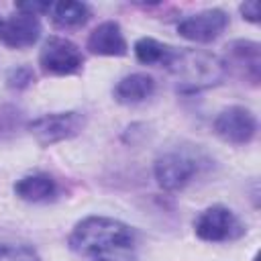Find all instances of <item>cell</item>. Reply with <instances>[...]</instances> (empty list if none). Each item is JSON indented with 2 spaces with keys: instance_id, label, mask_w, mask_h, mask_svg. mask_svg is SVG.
Instances as JSON below:
<instances>
[{
  "instance_id": "obj_21",
  "label": "cell",
  "mask_w": 261,
  "mask_h": 261,
  "mask_svg": "<svg viewBox=\"0 0 261 261\" xmlns=\"http://www.w3.org/2000/svg\"><path fill=\"white\" fill-rule=\"evenodd\" d=\"M92 261H135V257L130 255V251H124V253H114V255H98Z\"/></svg>"
},
{
  "instance_id": "obj_7",
  "label": "cell",
  "mask_w": 261,
  "mask_h": 261,
  "mask_svg": "<svg viewBox=\"0 0 261 261\" xmlns=\"http://www.w3.org/2000/svg\"><path fill=\"white\" fill-rule=\"evenodd\" d=\"M214 133L226 143L245 145L257 133V118L245 106H228L214 118Z\"/></svg>"
},
{
  "instance_id": "obj_6",
  "label": "cell",
  "mask_w": 261,
  "mask_h": 261,
  "mask_svg": "<svg viewBox=\"0 0 261 261\" xmlns=\"http://www.w3.org/2000/svg\"><path fill=\"white\" fill-rule=\"evenodd\" d=\"M198 169L200 163L192 155L181 151H167L155 161V179L163 190L175 192L186 188L196 177Z\"/></svg>"
},
{
  "instance_id": "obj_18",
  "label": "cell",
  "mask_w": 261,
  "mask_h": 261,
  "mask_svg": "<svg viewBox=\"0 0 261 261\" xmlns=\"http://www.w3.org/2000/svg\"><path fill=\"white\" fill-rule=\"evenodd\" d=\"M33 82H35V71H33L29 65L12 67V69L6 73V86H8L10 90H24V88H29Z\"/></svg>"
},
{
  "instance_id": "obj_12",
  "label": "cell",
  "mask_w": 261,
  "mask_h": 261,
  "mask_svg": "<svg viewBox=\"0 0 261 261\" xmlns=\"http://www.w3.org/2000/svg\"><path fill=\"white\" fill-rule=\"evenodd\" d=\"M14 194L24 202H49L55 200L59 194V186L53 177L45 173H33L24 175L14 184Z\"/></svg>"
},
{
  "instance_id": "obj_5",
  "label": "cell",
  "mask_w": 261,
  "mask_h": 261,
  "mask_svg": "<svg viewBox=\"0 0 261 261\" xmlns=\"http://www.w3.org/2000/svg\"><path fill=\"white\" fill-rule=\"evenodd\" d=\"M39 65L49 75H71L82 69L84 55L69 39L49 37L41 47Z\"/></svg>"
},
{
  "instance_id": "obj_13",
  "label": "cell",
  "mask_w": 261,
  "mask_h": 261,
  "mask_svg": "<svg viewBox=\"0 0 261 261\" xmlns=\"http://www.w3.org/2000/svg\"><path fill=\"white\" fill-rule=\"evenodd\" d=\"M155 92V80L149 73H130L124 75L112 90L118 104H139L151 98Z\"/></svg>"
},
{
  "instance_id": "obj_9",
  "label": "cell",
  "mask_w": 261,
  "mask_h": 261,
  "mask_svg": "<svg viewBox=\"0 0 261 261\" xmlns=\"http://www.w3.org/2000/svg\"><path fill=\"white\" fill-rule=\"evenodd\" d=\"M41 37L39 16L16 12L0 16V43L10 49H24L37 43Z\"/></svg>"
},
{
  "instance_id": "obj_17",
  "label": "cell",
  "mask_w": 261,
  "mask_h": 261,
  "mask_svg": "<svg viewBox=\"0 0 261 261\" xmlns=\"http://www.w3.org/2000/svg\"><path fill=\"white\" fill-rule=\"evenodd\" d=\"M0 261H41L39 253L29 245H0Z\"/></svg>"
},
{
  "instance_id": "obj_20",
  "label": "cell",
  "mask_w": 261,
  "mask_h": 261,
  "mask_svg": "<svg viewBox=\"0 0 261 261\" xmlns=\"http://www.w3.org/2000/svg\"><path fill=\"white\" fill-rule=\"evenodd\" d=\"M241 14L249 22H259V2L257 0H249V2L241 4Z\"/></svg>"
},
{
  "instance_id": "obj_2",
  "label": "cell",
  "mask_w": 261,
  "mask_h": 261,
  "mask_svg": "<svg viewBox=\"0 0 261 261\" xmlns=\"http://www.w3.org/2000/svg\"><path fill=\"white\" fill-rule=\"evenodd\" d=\"M169 71L175 77L177 92L194 94L220 84L226 75V63L208 51L184 49L175 53Z\"/></svg>"
},
{
  "instance_id": "obj_10",
  "label": "cell",
  "mask_w": 261,
  "mask_h": 261,
  "mask_svg": "<svg viewBox=\"0 0 261 261\" xmlns=\"http://www.w3.org/2000/svg\"><path fill=\"white\" fill-rule=\"evenodd\" d=\"M228 65H232L241 77H245L251 86H259L261 80V47L255 41L239 39L226 47Z\"/></svg>"
},
{
  "instance_id": "obj_15",
  "label": "cell",
  "mask_w": 261,
  "mask_h": 261,
  "mask_svg": "<svg viewBox=\"0 0 261 261\" xmlns=\"http://www.w3.org/2000/svg\"><path fill=\"white\" fill-rule=\"evenodd\" d=\"M177 49L171 45H165L153 37H143L135 43V55L141 63L145 65H157V67H169V63L173 61Z\"/></svg>"
},
{
  "instance_id": "obj_19",
  "label": "cell",
  "mask_w": 261,
  "mask_h": 261,
  "mask_svg": "<svg viewBox=\"0 0 261 261\" xmlns=\"http://www.w3.org/2000/svg\"><path fill=\"white\" fill-rule=\"evenodd\" d=\"M16 10L18 12H24V14L39 16L43 12H49L51 10V4L49 2H16Z\"/></svg>"
},
{
  "instance_id": "obj_3",
  "label": "cell",
  "mask_w": 261,
  "mask_h": 261,
  "mask_svg": "<svg viewBox=\"0 0 261 261\" xmlns=\"http://www.w3.org/2000/svg\"><path fill=\"white\" fill-rule=\"evenodd\" d=\"M86 126V116L82 112L69 110V112H53V114H43L27 124L29 133L39 141V145L49 147L67 139H73L75 135L82 133Z\"/></svg>"
},
{
  "instance_id": "obj_4",
  "label": "cell",
  "mask_w": 261,
  "mask_h": 261,
  "mask_svg": "<svg viewBox=\"0 0 261 261\" xmlns=\"http://www.w3.org/2000/svg\"><path fill=\"white\" fill-rule=\"evenodd\" d=\"M194 230L202 241L224 243V241L241 239L245 234V224L239 220V216L232 210L216 204L198 214L194 222Z\"/></svg>"
},
{
  "instance_id": "obj_16",
  "label": "cell",
  "mask_w": 261,
  "mask_h": 261,
  "mask_svg": "<svg viewBox=\"0 0 261 261\" xmlns=\"http://www.w3.org/2000/svg\"><path fill=\"white\" fill-rule=\"evenodd\" d=\"M24 124L22 110L14 104H0V139L14 137Z\"/></svg>"
},
{
  "instance_id": "obj_8",
  "label": "cell",
  "mask_w": 261,
  "mask_h": 261,
  "mask_svg": "<svg viewBox=\"0 0 261 261\" xmlns=\"http://www.w3.org/2000/svg\"><path fill=\"white\" fill-rule=\"evenodd\" d=\"M226 24H228V14L220 8H210V10H202V12L190 14L184 20H179L177 33L188 41L210 43L224 33Z\"/></svg>"
},
{
  "instance_id": "obj_11",
  "label": "cell",
  "mask_w": 261,
  "mask_h": 261,
  "mask_svg": "<svg viewBox=\"0 0 261 261\" xmlns=\"http://www.w3.org/2000/svg\"><path fill=\"white\" fill-rule=\"evenodd\" d=\"M88 49L94 55H106V57H122L128 51L126 39L122 35V29L114 20L100 22L88 37Z\"/></svg>"
},
{
  "instance_id": "obj_14",
  "label": "cell",
  "mask_w": 261,
  "mask_h": 261,
  "mask_svg": "<svg viewBox=\"0 0 261 261\" xmlns=\"http://www.w3.org/2000/svg\"><path fill=\"white\" fill-rule=\"evenodd\" d=\"M51 20L57 29H80L90 20V8L84 2H55L51 4Z\"/></svg>"
},
{
  "instance_id": "obj_1",
  "label": "cell",
  "mask_w": 261,
  "mask_h": 261,
  "mask_svg": "<svg viewBox=\"0 0 261 261\" xmlns=\"http://www.w3.org/2000/svg\"><path fill=\"white\" fill-rule=\"evenodd\" d=\"M135 230L108 216H88L80 220L69 234V249L80 255H114L135 247Z\"/></svg>"
}]
</instances>
